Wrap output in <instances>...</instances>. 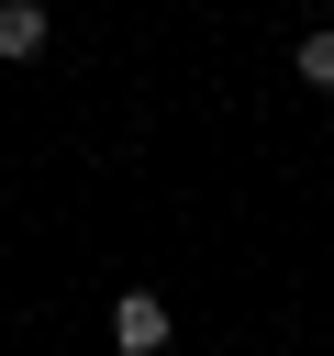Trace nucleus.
Returning <instances> with one entry per match:
<instances>
[{
	"instance_id": "obj_1",
	"label": "nucleus",
	"mask_w": 334,
	"mask_h": 356,
	"mask_svg": "<svg viewBox=\"0 0 334 356\" xmlns=\"http://www.w3.org/2000/svg\"><path fill=\"white\" fill-rule=\"evenodd\" d=\"M111 345H122V356H167V300H156V289H122V300H111Z\"/></svg>"
},
{
	"instance_id": "obj_2",
	"label": "nucleus",
	"mask_w": 334,
	"mask_h": 356,
	"mask_svg": "<svg viewBox=\"0 0 334 356\" xmlns=\"http://www.w3.org/2000/svg\"><path fill=\"white\" fill-rule=\"evenodd\" d=\"M45 44H56V22H45V0H0V56H11V67H33Z\"/></svg>"
},
{
	"instance_id": "obj_3",
	"label": "nucleus",
	"mask_w": 334,
	"mask_h": 356,
	"mask_svg": "<svg viewBox=\"0 0 334 356\" xmlns=\"http://www.w3.org/2000/svg\"><path fill=\"white\" fill-rule=\"evenodd\" d=\"M289 67H301V89H334V22H323V33H301V44H289Z\"/></svg>"
}]
</instances>
